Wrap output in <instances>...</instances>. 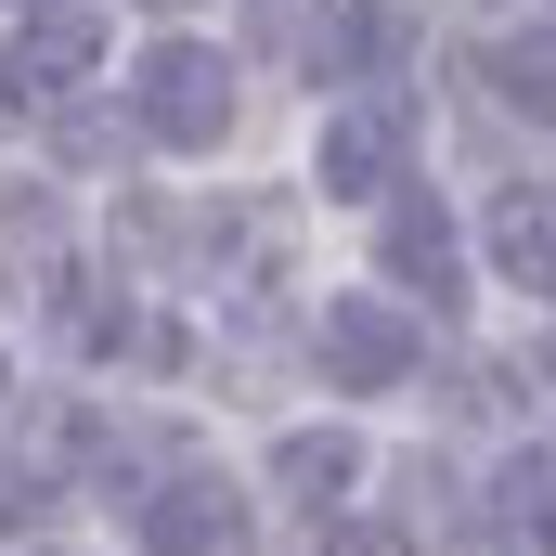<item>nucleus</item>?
<instances>
[{
	"label": "nucleus",
	"mask_w": 556,
	"mask_h": 556,
	"mask_svg": "<svg viewBox=\"0 0 556 556\" xmlns=\"http://www.w3.org/2000/svg\"><path fill=\"white\" fill-rule=\"evenodd\" d=\"M130 117H142V142H181V155L220 142L233 130V65H220L207 39H155L130 65Z\"/></svg>",
	"instance_id": "f257e3e1"
},
{
	"label": "nucleus",
	"mask_w": 556,
	"mask_h": 556,
	"mask_svg": "<svg viewBox=\"0 0 556 556\" xmlns=\"http://www.w3.org/2000/svg\"><path fill=\"white\" fill-rule=\"evenodd\" d=\"M104 65V26L65 0V13H26L13 39H0V117H52V104H78V78Z\"/></svg>",
	"instance_id": "f03ea898"
},
{
	"label": "nucleus",
	"mask_w": 556,
	"mask_h": 556,
	"mask_svg": "<svg viewBox=\"0 0 556 556\" xmlns=\"http://www.w3.org/2000/svg\"><path fill=\"white\" fill-rule=\"evenodd\" d=\"M130 531L155 556H247V492L220 466H168L155 492H130Z\"/></svg>",
	"instance_id": "7ed1b4c3"
},
{
	"label": "nucleus",
	"mask_w": 556,
	"mask_h": 556,
	"mask_svg": "<svg viewBox=\"0 0 556 556\" xmlns=\"http://www.w3.org/2000/svg\"><path fill=\"white\" fill-rule=\"evenodd\" d=\"M311 181H324V194H389V181H402V91L337 104L324 142H311Z\"/></svg>",
	"instance_id": "20e7f679"
},
{
	"label": "nucleus",
	"mask_w": 556,
	"mask_h": 556,
	"mask_svg": "<svg viewBox=\"0 0 556 556\" xmlns=\"http://www.w3.org/2000/svg\"><path fill=\"white\" fill-rule=\"evenodd\" d=\"M324 376H337V389H402V376H415V324H402L389 298H337V311H324Z\"/></svg>",
	"instance_id": "39448f33"
},
{
	"label": "nucleus",
	"mask_w": 556,
	"mask_h": 556,
	"mask_svg": "<svg viewBox=\"0 0 556 556\" xmlns=\"http://www.w3.org/2000/svg\"><path fill=\"white\" fill-rule=\"evenodd\" d=\"M376 260H389V285H402V298H427V311H453V298H466V247H453L440 194H402V207H389Z\"/></svg>",
	"instance_id": "423d86ee"
},
{
	"label": "nucleus",
	"mask_w": 556,
	"mask_h": 556,
	"mask_svg": "<svg viewBox=\"0 0 556 556\" xmlns=\"http://www.w3.org/2000/svg\"><path fill=\"white\" fill-rule=\"evenodd\" d=\"M0 285L65 298V207H52L39 181H13V194H0Z\"/></svg>",
	"instance_id": "0eeeda50"
},
{
	"label": "nucleus",
	"mask_w": 556,
	"mask_h": 556,
	"mask_svg": "<svg viewBox=\"0 0 556 556\" xmlns=\"http://www.w3.org/2000/svg\"><path fill=\"white\" fill-rule=\"evenodd\" d=\"M376 65H415V13L363 0V13H324L311 26V78H376Z\"/></svg>",
	"instance_id": "6e6552de"
},
{
	"label": "nucleus",
	"mask_w": 556,
	"mask_h": 556,
	"mask_svg": "<svg viewBox=\"0 0 556 556\" xmlns=\"http://www.w3.org/2000/svg\"><path fill=\"white\" fill-rule=\"evenodd\" d=\"M492 260H505V285H531L556 311V181H518V194L492 207Z\"/></svg>",
	"instance_id": "1a4fd4ad"
},
{
	"label": "nucleus",
	"mask_w": 556,
	"mask_h": 556,
	"mask_svg": "<svg viewBox=\"0 0 556 556\" xmlns=\"http://www.w3.org/2000/svg\"><path fill=\"white\" fill-rule=\"evenodd\" d=\"M273 479H285V505L337 518V492L363 479V440H350V427H285V440H273Z\"/></svg>",
	"instance_id": "9d476101"
},
{
	"label": "nucleus",
	"mask_w": 556,
	"mask_h": 556,
	"mask_svg": "<svg viewBox=\"0 0 556 556\" xmlns=\"http://www.w3.org/2000/svg\"><path fill=\"white\" fill-rule=\"evenodd\" d=\"M479 531H505V544H556V453H505V466H492Z\"/></svg>",
	"instance_id": "9b49d317"
},
{
	"label": "nucleus",
	"mask_w": 556,
	"mask_h": 556,
	"mask_svg": "<svg viewBox=\"0 0 556 556\" xmlns=\"http://www.w3.org/2000/svg\"><path fill=\"white\" fill-rule=\"evenodd\" d=\"M492 91H505L518 117H556V26H531V39H492Z\"/></svg>",
	"instance_id": "f8f14e48"
},
{
	"label": "nucleus",
	"mask_w": 556,
	"mask_h": 556,
	"mask_svg": "<svg viewBox=\"0 0 556 556\" xmlns=\"http://www.w3.org/2000/svg\"><path fill=\"white\" fill-rule=\"evenodd\" d=\"M311 556H402V531H324Z\"/></svg>",
	"instance_id": "ddd939ff"
},
{
	"label": "nucleus",
	"mask_w": 556,
	"mask_h": 556,
	"mask_svg": "<svg viewBox=\"0 0 556 556\" xmlns=\"http://www.w3.org/2000/svg\"><path fill=\"white\" fill-rule=\"evenodd\" d=\"M26 13H65V0H26Z\"/></svg>",
	"instance_id": "4468645a"
},
{
	"label": "nucleus",
	"mask_w": 556,
	"mask_h": 556,
	"mask_svg": "<svg viewBox=\"0 0 556 556\" xmlns=\"http://www.w3.org/2000/svg\"><path fill=\"white\" fill-rule=\"evenodd\" d=\"M260 13H298V0H260Z\"/></svg>",
	"instance_id": "2eb2a0df"
},
{
	"label": "nucleus",
	"mask_w": 556,
	"mask_h": 556,
	"mask_svg": "<svg viewBox=\"0 0 556 556\" xmlns=\"http://www.w3.org/2000/svg\"><path fill=\"white\" fill-rule=\"evenodd\" d=\"M155 13H168V0H155Z\"/></svg>",
	"instance_id": "dca6fc26"
}]
</instances>
